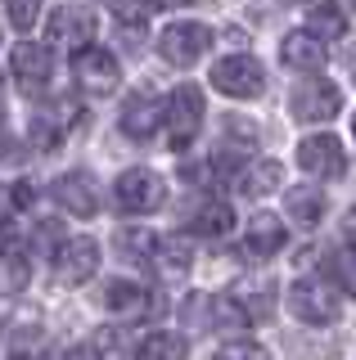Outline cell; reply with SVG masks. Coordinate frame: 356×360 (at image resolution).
Listing matches in <instances>:
<instances>
[{
  "instance_id": "cell-1",
  "label": "cell",
  "mask_w": 356,
  "mask_h": 360,
  "mask_svg": "<svg viewBox=\"0 0 356 360\" xmlns=\"http://www.w3.org/2000/svg\"><path fill=\"white\" fill-rule=\"evenodd\" d=\"M167 198V180L149 167H131V172L117 176L113 185V202L117 212H131V217H144V212H158Z\"/></svg>"
},
{
  "instance_id": "cell-2",
  "label": "cell",
  "mask_w": 356,
  "mask_h": 360,
  "mask_svg": "<svg viewBox=\"0 0 356 360\" xmlns=\"http://www.w3.org/2000/svg\"><path fill=\"white\" fill-rule=\"evenodd\" d=\"M212 86L230 99H258L266 90V72L253 54H226L221 63H212Z\"/></svg>"
},
{
  "instance_id": "cell-3",
  "label": "cell",
  "mask_w": 356,
  "mask_h": 360,
  "mask_svg": "<svg viewBox=\"0 0 356 360\" xmlns=\"http://www.w3.org/2000/svg\"><path fill=\"white\" fill-rule=\"evenodd\" d=\"M72 77L77 86L86 90V95H113L117 82H122V68L108 50H99V45H82V50L72 54Z\"/></svg>"
},
{
  "instance_id": "cell-4",
  "label": "cell",
  "mask_w": 356,
  "mask_h": 360,
  "mask_svg": "<svg viewBox=\"0 0 356 360\" xmlns=\"http://www.w3.org/2000/svg\"><path fill=\"white\" fill-rule=\"evenodd\" d=\"M167 112V135H172L176 149H185V144L198 135V127H203V90L198 86H176L172 99L163 104Z\"/></svg>"
},
{
  "instance_id": "cell-5",
  "label": "cell",
  "mask_w": 356,
  "mask_h": 360,
  "mask_svg": "<svg viewBox=\"0 0 356 360\" xmlns=\"http://www.w3.org/2000/svg\"><path fill=\"white\" fill-rule=\"evenodd\" d=\"M208 45H212V32L203 22H167V32L158 37V54L176 68H190L203 59Z\"/></svg>"
},
{
  "instance_id": "cell-6",
  "label": "cell",
  "mask_w": 356,
  "mask_h": 360,
  "mask_svg": "<svg viewBox=\"0 0 356 360\" xmlns=\"http://www.w3.org/2000/svg\"><path fill=\"white\" fill-rule=\"evenodd\" d=\"M298 167L311 176V180H338L348 172V149H343L333 135H307L298 144Z\"/></svg>"
},
{
  "instance_id": "cell-7",
  "label": "cell",
  "mask_w": 356,
  "mask_h": 360,
  "mask_svg": "<svg viewBox=\"0 0 356 360\" xmlns=\"http://www.w3.org/2000/svg\"><path fill=\"white\" fill-rule=\"evenodd\" d=\"M288 311L303 324H333L338 320V292L316 284V279H298V284L288 288Z\"/></svg>"
},
{
  "instance_id": "cell-8",
  "label": "cell",
  "mask_w": 356,
  "mask_h": 360,
  "mask_svg": "<svg viewBox=\"0 0 356 360\" xmlns=\"http://www.w3.org/2000/svg\"><path fill=\"white\" fill-rule=\"evenodd\" d=\"M288 108H293V117L303 122H329L333 112L343 108V95L333 82H320V77H311V82L293 86V95H288Z\"/></svg>"
},
{
  "instance_id": "cell-9",
  "label": "cell",
  "mask_w": 356,
  "mask_h": 360,
  "mask_svg": "<svg viewBox=\"0 0 356 360\" xmlns=\"http://www.w3.org/2000/svg\"><path fill=\"white\" fill-rule=\"evenodd\" d=\"M9 68H14V77H18V90H27V95H41V90L50 86V50L41 41H18L14 45V54H9Z\"/></svg>"
},
{
  "instance_id": "cell-10",
  "label": "cell",
  "mask_w": 356,
  "mask_h": 360,
  "mask_svg": "<svg viewBox=\"0 0 356 360\" xmlns=\"http://www.w3.org/2000/svg\"><path fill=\"white\" fill-rule=\"evenodd\" d=\"M99 270V243L95 239H63L54 252V275L63 284H86Z\"/></svg>"
},
{
  "instance_id": "cell-11",
  "label": "cell",
  "mask_w": 356,
  "mask_h": 360,
  "mask_svg": "<svg viewBox=\"0 0 356 360\" xmlns=\"http://www.w3.org/2000/svg\"><path fill=\"white\" fill-rule=\"evenodd\" d=\"M50 41L68 45V50H82L86 41H95V14L86 5H59L50 14Z\"/></svg>"
},
{
  "instance_id": "cell-12",
  "label": "cell",
  "mask_w": 356,
  "mask_h": 360,
  "mask_svg": "<svg viewBox=\"0 0 356 360\" xmlns=\"http://www.w3.org/2000/svg\"><path fill=\"white\" fill-rule=\"evenodd\" d=\"M77 122H82L77 104H72V99H59L46 117H41V112L32 117V144H37V149H59L63 135H68V127H77Z\"/></svg>"
},
{
  "instance_id": "cell-13",
  "label": "cell",
  "mask_w": 356,
  "mask_h": 360,
  "mask_svg": "<svg viewBox=\"0 0 356 360\" xmlns=\"http://www.w3.org/2000/svg\"><path fill=\"white\" fill-rule=\"evenodd\" d=\"M54 198H59L63 212H72V217H95L99 207V194H95V180L86 172H68L54 180Z\"/></svg>"
},
{
  "instance_id": "cell-14",
  "label": "cell",
  "mask_w": 356,
  "mask_h": 360,
  "mask_svg": "<svg viewBox=\"0 0 356 360\" xmlns=\"http://www.w3.org/2000/svg\"><path fill=\"white\" fill-rule=\"evenodd\" d=\"M208 324L221 333V338H243L253 329V311L243 307V297H230V292H217L208 302Z\"/></svg>"
},
{
  "instance_id": "cell-15",
  "label": "cell",
  "mask_w": 356,
  "mask_h": 360,
  "mask_svg": "<svg viewBox=\"0 0 356 360\" xmlns=\"http://www.w3.org/2000/svg\"><path fill=\"white\" fill-rule=\"evenodd\" d=\"M280 59L293 72H320L325 68V41L316 32H288L284 45H280Z\"/></svg>"
},
{
  "instance_id": "cell-16",
  "label": "cell",
  "mask_w": 356,
  "mask_h": 360,
  "mask_svg": "<svg viewBox=\"0 0 356 360\" xmlns=\"http://www.w3.org/2000/svg\"><path fill=\"white\" fill-rule=\"evenodd\" d=\"M158 127H163V104H153L149 95H131L127 108H122V135H131V140H149Z\"/></svg>"
},
{
  "instance_id": "cell-17",
  "label": "cell",
  "mask_w": 356,
  "mask_h": 360,
  "mask_svg": "<svg viewBox=\"0 0 356 360\" xmlns=\"http://www.w3.org/2000/svg\"><path fill=\"white\" fill-rule=\"evenodd\" d=\"M284 212L293 225H303V230H316L320 221H325V194H320L316 185H293L284 194Z\"/></svg>"
},
{
  "instance_id": "cell-18",
  "label": "cell",
  "mask_w": 356,
  "mask_h": 360,
  "mask_svg": "<svg viewBox=\"0 0 356 360\" xmlns=\"http://www.w3.org/2000/svg\"><path fill=\"white\" fill-rule=\"evenodd\" d=\"M243 243L258 257H275L284 248V221H275L271 212H258V217L248 221V230H243Z\"/></svg>"
},
{
  "instance_id": "cell-19",
  "label": "cell",
  "mask_w": 356,
  "mask_h": 360,
  "mask_svg": "<svg viewBox=\"0 0 356 360\" xmlns=\"http://www.w3.org/2000/svg\"><path fill=\"white\" fill-rule=\"evenodd\" d=\"M104 307L122 315V320H140L144 311H149V292L140 284H127V279H113V284L104 288Z\"/></svg>"
},
{
  "instance_id": "cell-20",
  "label": "cell",
  "mask_w": 356,
  "mask_h": 360,
  "mask_svg": "<svg viewBox=\"0 0 356 360\" xmlns=\"http://www.w3.org/2000/svg\"><path fill=\"white\" fill-rule=\"evenodd\" d=\"M307 32H316L320 41H338L348 32V18H343V9L333 0H311L307 5Z\"/></svg>"
},
{
  "instance_id": "cell-21",
  "label": "cell",
  "mask_w": 356,
  "mask_h": 360,
  "mask_svg": "<svg viewBox=\"0 0 356 360\" xmlns=\"http://www.w3.org/2000/svg\"><path fill=\"white\" fill-rule=\"evenodd\" d=\"M239 194H248V198H262V194H271L275 185H280V162H271V158H258L253 167H243L239 172Z\"/></svg>"
},
{
  "instance_id": "cell-22",
  "label": "cell",
  "mask_w": 356,
  "mask_h": 360,
  "mask_svg": "<svg viewBox=\"0 0 356 360\" xmlns=\"http://www.w3.org/2000/svg\"><path fill=\"white\" fill-rule=\"evenodd\" d=\"M230 225H235V212H230V202H198L194 207V234H203V239H217V234H230Z\"/></svg>"
},
{
  "instance_id": "cell-23",
  "label": "cell",
  "mask_w": 356,
  "mask_h": 360,
  "mask_svg": "<svg viewBox=\"0 0 356 360\" xmlns=\"http://www.w3.org/2000/svg\"><path fill=\"white\" fill-rule=\"evenodd\" d=\"M153 252H158L163 275H185L190 262H194V243L190 239H163V243H153Z\"/></svg>"
},
{
  "instance_id": "cell-24",
  "label": "cell",
  "mask_w": 356,
  "mask_h": 360,
  "mask_svg": "<svg viewBox=\"0 0 356 360\" xmlns=\"http://www.w3.org/2000/svg\"><path fill=\"white\" fill-rule=\"evenodd\" d=\"M136 360H185V338L181 333H149L140 342Z\"/></svg>"
},
{
  "instance_id": "cell-25",
  "label": "cell",
  "mask_w": 356,
  "mask_h": 360,
  "mask_svg": "<svg viewBox=\"0 0 356 360\" xmlns=\"http://www.w3.org/2000/svg\"><path fill=\"white\" fill-rule=\"evenodd\" d=\"M27 288V262L14 252H0V297H18Z\"/></svg>"
},
{
  "instance_id": "cell-26",
  "label": "cell",
  "mask_w": 356,
  "mask_h": 360,
  "mask_svg": "<svg viewBox=\"0 0 356 360\" xmlns=\"http://www.w3.org/2000/svg\"><path fill=\"white\" fill-rule=\"evenodd\" d=\"M9 360H50V338L27 329L14 338V347H9Z\"/></svg>"
},
{
  "instance_id": "cell-27",
  "label": "cell",
  "mask_w": 356,
  "mask_h": 360,
  "mask_svg": "<svg viewBox=\"0 0 356 360\" xmlns=\"http://www.w3.org/2000/svg\"><path fill=\"white\" fill-rule=\"evenodd\" d=\"M329 279L338 284L348 297H356V252L348 257V252H333L329 257Z\"/></svg>"
},
{
  "instance_id": "cell-28",
  "label": "cell",
  "mask_w": 356,
  "mask_h": 360,
  "mask_svg": "<svg viewBox=\"0 0 356 360\" xmlns=\"http://www.w3.org/2000/svg\"><path fill=\"white\" fill-rule=\"evenodd\" d=\"M217 360H271V352L258 342H248V338H235V342H226L217 352Z\"/></svg>"
},
{
  "instance_id": "cell-29",
  "label": "cell",
  "mask_w": 356,
  "mask_h": 360,
  "mask_svg": "<svg viewBox=\"0 0 356 360\" xmlns=\"http://www.w3.org/2000/svg\"><path fill=\"white\" fill-rule=\"evenodd\" d=\"M95 352L104 360H122V356H131V347H127V338H122V329H99Z\"/></svg>"
},
{
  "instance_id": "cell-30",
  "label": "cell",
  "mask_w": 356,
  "mask_h": 360,
  "mask_svg": "<svg viewBox=\"0 0 356 360\" xmlns=\"http://www.w3.org/2000/svg\"><path fill=\"white\" fill-rule=\"evenodd\" d=\"M5 9H9V22H14L18 32H27L41 14V0H5Z\"/></svg>"
},
{
  "instance_id": "cell-31",
  "label": "cell",
  "mask_w": 356,
  "mask_h": 360,
  "mask_svg": "<svg viewBox=\"0 0 356 360\" xmlns=\"http://www.w3.org/2000/svg\"><path fill=\"white\" fill-rule=\"evenodd\" d=\"M117 248H122V252H136V257H144V262L153 257V239H149L144 230H117Z\"/></svg>"
},
{
  "instance_id": "cell-32",
  "label": "cell",
  "mask_w": 356,
  "mask_h": 360,
  "mask_svg": "<svg viewBox=\"0 0 356 360\" xmlns=\"http://www.w3.org/2000/svg\"><path fill=\"white\" fill-rule=\"evenodd\" d=\"M149 9H153V0H113V14L122 22H144V18H149Z\"/></svg>"
},
{
  "instance_id": "cell-33",
  "label": "cell",
  "mask_w": 356,
  "mask_h": 360,
  "mask_svg": "<svg viewBox=\"0 0 356 360\" xmlns=\"http://www.w3.org/2000/svg\"><path fill=\"white\" fill-rule=\"evenodd\" d=\"M343 239H348V248L356 252V207L348 212V221H343Z\"/></svg>"
},
{
  "instance_id": "cell-34",
  "label": "cell",
  "mask_w": 356,
  "mask_h": 360,
  "mask_svg": "<svg viewBox=\"0 0 356 360\" xmlns=\"http://www.w3.org/2000/svg\"><path fill=\"white\" fill-rule=\"evenodd\" d=\"M63 360H104V356H99L95 347H72V352L63 356Z\"/></svg>"
},
{
  "instance_id": "cell-35",
  "label": "cell",
  "mask_w": 356,
  "mask_h": 360,
  "mask_svg": "<svg viewBox=\"0 0 356 360\" xmlns=\"http://www.w3.org/2000/svg\"><path fill=\"white\" fill-rule=\"evenodd\" d=\"M9 243H14V221H0V252H9Z\"/></svg>"
},
{
  "instance_id": "cell-36",
  "label": "cell",
  "mask_w": 356,
  "mask_h": 360,
  "mask_svg": "<svg viewBox=\"0 0 356 360\" xmlns=\"http://www.w3.org/2000/svg\"><path fill=\"white\" fill-rule=\"evenodd\" d=\"M14 202H18V207H27V202H32V189H27V180L14 189Z\"/></svg>"
},
{
  "instance_id": "cell-37",
  "label": "cell",
  "mask_w": 356,
  "mask_h": 360,
  "mask_svg": "<svg viewBox=\"0 0 356 360\" xmlns=\"http://www.w3.org/2000/svg\"><path fill=\"white\" fill-rule=\"evenodd\" d=\"M348 77H352V82H356V41L348 45Z\"/></svg>"
},
{
  "instance_id": "cell-38",
  "label": "cell",
  "mask_w": 356,
  "mask_h": 360,
  "mask_svg": "<svg viewBox=\"0 0 356 360\" xmlns=\"http://www.w3.org/2000/svg\"><path fill=\"white\" fill-rule=\"evenodd\" d=\"M167 5H198V0H167Z\"/></svg>"
},
{
  "instance_id": "cell-39",
  "label": "cell",
  "mask_w": 356,
  "mask_h": 360,
  "mask_svg": "<svg viewBox=\"0 0 356 360\" xmlns=\"http://www.w3.org/2000/svg\"><path fill=\"white\" fill-rule=\"evenodd\" d=\"M352 140H356V112H352Z\"/></svg>"
},
{
  "instance_id": "cell-40",
  "label": "cell",
  "mask_w": 356,
  "mask_h": 360,
  "mask_svg": "<svg viewBox=\"0 0 356 360\" xmlns=\"http://www.w3.org/2000/svg\"><path fill=\"white\" fill-rule=\"evenodd\" d=\"M348 5H352V9H356V0H348Z\"/></svg>"
},
{
  "instance_id": "cell-41",
  "label": "cell",
  "mask_w": 356,
  "mask_h": 360,
  "mask_svg": "<svg viewBox=\"0 0 356 360\" xmlns=\"http://www.w3.org/2000/svg\"><path fill=\"white\" fill-rule=\"evenodd\" d=\"M0 90H5V82H0Z\"/></svg>"
}]
</instances>
